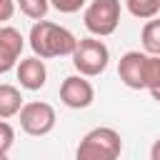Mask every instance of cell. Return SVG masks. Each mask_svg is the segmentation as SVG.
<instances>
[{
    "mask_svg": "<svg viewBox=\"0 0 160 160\" xmlns=\"http://www.w3.org/2000/svg\"><path fill=\"white\" fill-rule=\"evenodd\" d=\"M30 48L40 58H62L75 52L78 38L62 25H55L50 20H38L30 30Z\"/></svg>",
    "mask_w": 160,
    "mask_h": 160,
    "instance_id": "obj_1",
    "label": "cell"
},
{
    "mask_svg": "<svg viewBox=\"0 0 160 160\" xmlns=\"http://www.w3.org/2000/svg\"><path fill=\"white\" fill-rule=\"evenodd\" d=\"M122 150L120 132L115 128H92L78 145L80 160H115Z\"/></svg>",
    "mask_w": 160,
    "mask_h": 160,
    "instance_id": "obj_2",
    "label": "cell"
},
{
    "mask_svg": "<svg viewBox=\"0 0 160 160\" xmlns=\"http://www.w3.org/2000/svg\"><path fill=\"white\" fill-rule=\"evenodd\" d=\"M70 58H72V65L80 75L95 78V75L105 72V68L110 62V50L98 38H82V40H78V48Z\"/></svg>",
    "mask_w": 160,
    "mask_h": 160,
    "instance_id": "obj_3",
    "label": "cell"
},
{
    "mask_svg": "<svg viewBox=\"0 0 160 160\" xmlns=\"http://www.w3.org/2000/svg\"><path fill=\"white\" fill-rule=\"evenodd\" d=\"M120 25V0H92L85 8V28L98 35L108 38Z\"/></svg>",
    "mask_w": 160,
    "mask_h": 160,
    "instance_id": "obj_4",
    "label": "cell"
},
{
    "mask_svg": "<svg viewBox=\"0 0 160 160\" xmlns=\"http://www.w3.org/2000/svg\"><path fill=\"white\" fill-rule=\"evenodd\" d=\"M55 110L52 105L48 102H25L22 110H20V128L28 132V135H35V138H42L48 135L52 128H55Z\"/></svg>",
    "mask_w": 160,
    "mask_h": 160,
    "instance_id": "obj_5",
    "label": "cell"
},
{
    "mask_svg": "<svg viewBox=\"0 0 160 160\" xmlns=\"http://www.w3.org/2000/svg\"><path fill=\"white\" fill-rule=\"evenodd\" d=\"M60 100H62V105H68L72 110H82V108L92 105L95 90H92L90 80H85V75H70L60 85Z\"/></svg>",
    "mask_w": 160,
    "mask_h": 160,
    "instance_id": "obj_6",
    "label": "cell"
},
{
    "mask_svg": "<svg viewBox=\"0 0 160 160\" xmlns=\"http://www.w3.org/2000/svg\"><path fill=\"white\" fill-rule=\"evenodd\" d=\"M145 65H148V52L130 50L120 58L118 62V75L120 80L132 88V90H145Z\"/></svg>",
    "mask_w": 160,
    "mask_h": 160,
    "instance_id": "obj_7",
    "label": "cell"
},
{
    "mask_svg": "<svg viewBox=\"0 0 160 160\" xmlns=\"http://www.w3.org/2000/svg\"><path fill=\"white\" fill-rule=\"evenodd\" d=\"M22 35L20 30L10 28V25H2L0 28V72H10L22 52Z\"/></svg>",
    "mask_w": 160,
    "mask_h": 160,
    "instance_id": "obj_8",
    "label": "cell"
},
{
    "mask_svg": "<svg viewBox=\"0 0 160 160\" xmlns=\"http://www.w3.org/2000/svg\"><path fill=\"white\" fill-rule=\"evenodd\" d=\"M18 80L25 90H40L48 80V70H45V62L40 55H32V58H25L20 60L18 65Z\"/></svg>",
    "mask_w": 160,
    "mask_h": 160,
    "instance_id": "obj_9",
    "label": "cell"
},
{
    "mask_svg": "<svg viewBox=\"0 0 160 160\" xmlns=\"http://www.w3.org/2000/svg\"><path fill=\"white\" fill-rule=\"evenodd\" d=\"M20 110H22V95H20V90L15 85L2 82L0 85V118L8 120V118H12Z\"/></svg>",
    "mask_w": 160,
    "mask_h": 160,
    "instance_id": "obj_10",
    "label": "cell"
},
{
    "mask_svg": "<svg viewBox=\"0 0 160 160\" xmlns=\"http://www.w3.org/2000/svg\"><path fill=\"white\" fill-rule=\"evenodd\" d=\"M140 40H142L145 52H150V55H160V18H150V20L142 25Z\"/></svg>",
    "mask_w": 160,
    "mask_h": 160,
    "instance_id": "obj_11",
    "label": "cell"
},
{
    "mask_svg": "<svg viewBox=\"0 0 160 160\" xmlns=\"http://www.w3.org/2000/svg\"><path fill=\"white\" fill-rule=\"evenodd\" d=\"M130 15L140 18V20H150L160 12V0H125Z\"/></svg>",
    "mask_w": 160,
    "mask_h": 160,
    "instance_id": "obj_12",
    "label": "cell"
},
{
    "mask_svg": "<svg viewBox=\"0 0 160 160\" xmlns=\"http://www.w3.org/2000/svg\"><path fill=\"white\" fill-rule=\"evenodd\" d=\"M18 8L22 10V15H28L30 20H42L48 15L50 0H18Z\"/></svg>",
    "mask_w": 160,
    "mask_h": 160,
    "instance_id": "obj_13",
    "label": "cell"
},
{
    "mask_svg": "<svg viewBox=\"0 0 160 160\" xmlns=\"http://www.w3.org/2000/svg\"><path fill=\"white\" fill-rule=\"evenodd\" d=\"M160 88V55L148 52V65H145V90Z\"/></svg>",
    "mask_w": 160,
    "mask_h": 160,
    "instance_id": "obj_14",
    "label": "cell"
},
{
    "mask_svg": "<svg viewBox=\"0 0 160 160\" xmlns=\"http://www.w3.org/2000/svg\"><path fill=\"white\" fill-rule=\"evenodd\" d=\"M12 140H15V132H12L10 122H8V120H2V122H0V158H5V155L10 152Z\"/></svg>",
    "mask_w": 160,
    "mask_h": 160,
    "instance_id": "obj_15",
    "label": "cell"
},
{
    "mask_svg": "<svg viewBox=\"0 0 160 160\" xmlns=\"http://www.w3.org/2000/svg\"><path fill=\"white\" fill-rule=\"evenodd\" d=\"M50 5L58 12H78L85 5V0H50Z\"/></svg>",
    "mask_w": 160,
    "mask_h": 160,
    "instance_id": "obj_16",
    "label": "cell"
},
{
    "mask_svg": "<svg viewBox=\"0 0 160 160\" xmlns=\"http://www.w3.org/2000/svg\"><path fill=\"white\" fill-rule=\"evenodd\" d=\"M10 15H12V0H2V12H0V20L5 22V20H10Z\"/></svg>",
    "mask_w": 160,
    "mask_h": 160,
    "instance_id": "obj_17",
    "label": "cell"
},
{
    "mask_svg": "<svg viewBox=\"0 0 160 160\" xmlns=\"http://www.w3.org/2000/svg\"><path fill=\"white\" fill-rule=\"evenodd\" d=\"M150 160H160V140H155V145L150 148Z\"/></svg>",
    "mask_w": 160,
    "mask_h": 160,
    "instance_id": "obj_18",
    "label": "cell"
},
{
    "mask_svg": "<svg viewBox=\"0 0 160 160\" xmlns=\"http://www.w3.org/2000/svg\"><path fill=\"white\" fill-rule=\"evenodd\" d=\"M150 95H152V100H158V102H160V88H155V90H150Z\"/></svg>",
    "mask_w": 160,
    "mask_h": 160,
    "instance_id": "obj_19",
    "label": "cell"
}]
</instances>
